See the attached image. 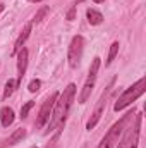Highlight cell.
I'll list each match as a JSON object with an SVG mask.
<instances>
[{"instance_id": "6da1fadb", "label": "cell", "mask_w": 146, "mask_h": 148, "mask_svg": "<svg viewBox=\"0 0 146 148\" xmlns=\"http://www.w3.org/2000/svg\"><path fill=\"white\" fill-rule=\"evenodd\" d=\"M74 97H76V84L74 83L67 84V88H64V91L59 93L55 105H53V110H52V115L48 119V129L45 131V134H50L53 129H59L60 126L65 124L67 114H69L71 105L74 102Z\"/></svg>"}, {"instance_id": "7a4b0ae2", "label": "cell", "mask_w": 146, "mask_h": 148, "mask_svg": "<svg viewBox=\"0 0 146 148\" xmlns=\"http://www.w3.org/2000/svg\"><path fill=\"white\" fill-rule=\"evenodd\" d=\"M132 115H134V110H131V112H127L126 115H122V119H119V121L108 129V133L103 136V140L100 141L98 148H113L115 147V145L119 143V138H120V134L124 133L126 126L132 121Z\"/></svg>"}, {"instance_id": "3957f363", "label": "cell", "mask_w": 146, "mask_h": 148, "mask_svg": "<svg viewBox=\"0 0 146 148\" xmlns=\"http://www.w3.org/2000/svg\"><path fill=\"white\" fill-rule=\"evenodd\" d=\"M146 91V77H141L138 83H134L132 86H129L120 97H119V100L115 102V105H113V110L115 112H120L124 110L127 105H131L132 102H136L143 93Z\"/></svg>"}, {"instance_id": "277c9868", "label": "cell", "mask_w": 146, "mask_h": 148, "mask_svg": "<svg viewBox=\"0 0 146 148\" xmlns=\"http://www.w3.org/2000/svg\"><path fill=\"white\" fill-rule=\"evenodd\" d=\"M141 119L143 115L138 114L134 119V124L127 127L126 134L122 136V140L119 141L117 148H138V141H139V131H141Z\"/></svg>"}, {"instance_id": "5b68a950", "label": "cell", "mask_w": 146, "mask_h": 148, "mask_svg": "<svg viewBox=\"0 0 146 148\" xmlns=\"http://www.w3.org/2000/svg\"><path fill=\"white\" fill-rule=\"evenodd\" d=\"M83 52H84V38L81 35H76L71 40V45H69V50H67V60H69V66L76 69L83 59Z\"/></svg>"}, {"instance_id": "8992f818", "label": "cell", "mask_w": 146, "mask_h": 148, "mask_svg": "<svg viewBox=\"0 0 146 148\" xmlns=\"http://www.w3.org/2000/svg\"><path fill=\"white\" fill-rule=\"evenodd\" d=\"M57 97H59V91H52V93L45 98V102H43L41 109H40V112H38L36 122H35V126H36L38 129H40V127H43V126L48 122V119H50V115H52V110H53V105H55Z\"/></svg>"}, {"instance_id": "52a82bcc", "label": "cell", "mask_w": 146, "mask_h": 148, "mask_svg": "<svg viewBox=\"0 0 146 148\" xmlns=\"http://www.w3.org/2000/svg\"><path fill=\"white\" fill-rule=\"evenodd\" d=\"M112 84H113V81H112L108 86H107V90H105V91H103V95L100 97L96 109H95V112L91 114V117H89V121H88V124H86V129H88V131L95 129V126H96V124H98V121L102 119L103 110H105V105H107V98H108V91H110V88H112Z\"/></svg>"}, {"instance_id": "ba28073f", "label": "cell", "mask_w": 146, "mask_h": 148, "mask_svg": "<svg viewBox=\"0 0 146 148\" xmlns=\"http://www.w3.org/2000/svg\"><path fill=\"white\" fill-rule=\"evenodd\" d=\"M28 57H29V53H28V50L23 47V48L19 50V53H17V79H16V88H19V86H21L23 77H24V74H26Z\"/></svg>"}, {"instance_id": "9c48e42d", "label": "cell", "mask_w": 146, "mask_h": 148, "mask_svg": "<svg viewBox=\"0 0 146 148\" xmlns=\"http://www.w3.org/2000/svg\"><path fill=\"white\" fill-rule=\"evenodd\" d=\"M95 81H96V74L88 73V77H86L84 86H83L81 95H79V103H86V102H88V98H89V95H91V91H93V88H95Z\"/></svg>"}, {"instance_id": "30bf717a", "label": "cell", "mask_w": 146, "mask_h": 148, "mask_svg": "<svg viewBox=\"0 0 146 148\" xmlns=\"http://www.w3.org/2000/svg\"><path fill=\"white\" fill-rule=\"evenodd\" d=\"M31 28H33V24L31 23H28L26 26H24V29L21 31V35L17 36L16 40V43H14V48H12V55H17L19 53V50L23 48V45L26 43V40L29 38V33H31Z\"/></svg>"}, {"instance_id": "8fae6325", "label": "cell", "mask_w": 146, "mask_h": 148, "mask_svg": "<svg viewBox=\"0 0 146 148\" xmlns=\"http://www.w3.org/2000/svg\"><path fill=\"white\" fill-rule=\"evenodd\" d=\"M24 136H26V129L24 127H19V129H16L3 143H0V148L3 147H14V145H17L21 140H24Z\"/></svg>"}, {"instance_id": "7c38bea8", "label": "cell", "mask_w": 146, "mask_h": 148, "mask_svg": "<svg viewBox=\"0 0 146 148\" xmlns=\"http://www.w3.org/2000/svg\"><path fill=\"white\" fill-rule=\"evenodd\" d=\"M14 110L10 109V107H2V110H0V122H2V126L3 127H9L12 122H14Z\"/></svg>"}, {"instance_id": "4fadbf2b", "label": "cell", "mask_w": 146, "mask_h": 148, "mask_svg": "<svg viewBox=\"0 0 146 148\" xmlns=\"http://www.w3.org/2000/svg\"><path fill=\"white\" fill-rule=\"evenodd\" d=\"M86 17H88V23H89V24H93V26H98V24H102V23H103V16H102V12L95 10V9H88Z\"/></svg>"}, {"instance_id": "5bb4252c", "label": "cell", "mask_w": 146, "mask_h": 148, "mask_svg": "<svg viewBox=\"0 0 146 148\" xmlns=\"http://www.w3.org/2000/svg\"><path fill=\"white\" fill-rule=\"evenodd\" d=\"M119 41H113L112 45H110V50H108V57H107V60H105V66H110L112 64V60L115 59V55L119 53Z\"/></svg>"}, {"instance_id": "9a60e30c", "label": "cell", "mask_w": 146, "mask_h": 148, "mask_svg": "<svg viewBox=\"0 0 146 148\" xmlns=\"http://www.w3.org/2000/svg\"><path fill=\"white\" fill-rule=\"evenodd\" d=\"M14 90H16V81H14V79H9V81L5 83V90H3L2 98H3V100H7V98L14 93Z\"/></svg>"}, {"instance_id": "2e32d148", "label": "cell", "mask_w": 146, "mask_h": 148, "mask_svg": "<svg viewBox=\"0 0 146 148\" xmlns=\"http://www.w3.org/2000/svg\"><path fill=\"white\" fill-rule=\"evenodd\" d=\"M48 12H50V7H48V5H41L40 10L35 14V17H33V23H40V21H43L45 16H46Z\"/></svg>"}, {"instance_id": "e0dca14e", "label": "cell", "mask_w": 146, "mask_h": 148, "mask_svg": "<svg viewBox=\"0 0 146 148\" xmlns=\"http://www.w3.org/2000/svg\"><path fill=\"white\" fill-rule=\"evenodd\" d=\"M35 107V102L33 100H29V102H26L23 107H21V119H24V117H28V114H29V110Z\"/></svg>"}, {"instance_id": "ac0fdd59", "label": "cell", "mask_w": 146, "mask_h": 148, "mask_svg": "<svg viewBox=\"0 0 146 148\" xmlns=\"http://www.w3.org/2000/svg\"><path fill=\"white\" fill-rule=\"evenodd\" d=\"M40 88H41V81H40V79H33V81H29V84H28V90H29L31 93H36Z\"/></svg>"}, {"instance_id": "d6986e66", "label": "cell", "mask_w": 146, "mask_h": 148, "mask_svg": "<svg viewBox=\"0 0 146 148\" xmlns=\"http://www.w3.org/2000/svg\"><path fill=\"white\" fill-rule=\"evenodd\" d=\"M67 21H74V17H76V5H71V9L67 10Z\"/></svg>"}, {"instance_id": "ffe728a7", "label": "cell", "mask_w": 146, "mask_h": 148, "mask_svg": "<svg viewBox=\"0 0 146 148\" xmlns=\"http://www.w3.org/2000/svg\"><path fill=\"white\" fill-rule=\"evenodd\" d=\"M0 12H3V5L2 3H0Z\"/></svg>"}, {"instance_id": "44dd1931", "label": "cell", "mask_w": 146, "mask_h": 148, "mask_svg": "<svg viewBox=\"0 0 146 148\" xmlns=\"http://www.w3.org/2000/svg\"><path fill=\"white\" fill-rule=\"evenodd\" d=\"M93 2H96V3H100V2H103V0H93Z\"/></svg>"}, {"instance_id": "7402d4cb", "label": "cell", "mask_w": 146, "mask_h": 148, "mask_svg": "<svg viewBox=\"0 0 146 148\" xmlns=\"http://www.w3.org/2000/svg\"><path fill=\"white\" fill-rule=\"evenodd\" d=\"M29 2H41V0H29Z\"/></svg>"}, {"instance_id": "603a6c76", "label": "cell", "mask_w": 146, "mask_h": 148, "mask_svg": "<svg viewBox=\"0 0 146 148\" xmlns=\"http://www.w3.org/2000/svg\"><path fill=\"white\" fill-rule=\"evenodd\" d=\"M31 148H36V147H31Z\"/></svg>"}, {"instance_id": "cb8c5ba5", "label": "cell", "mask_w": 146, "mask_h": 148, "mask_svg": "<svg viewBox=\"0 0 146 148\" xmlns=\"http://www.w3.org/2000/svg\"><path fill=\"white\" fill-rule=\"evenodd\" d=\"M83 148H86V147H83Z\"/></svg>"}]
</instances>
